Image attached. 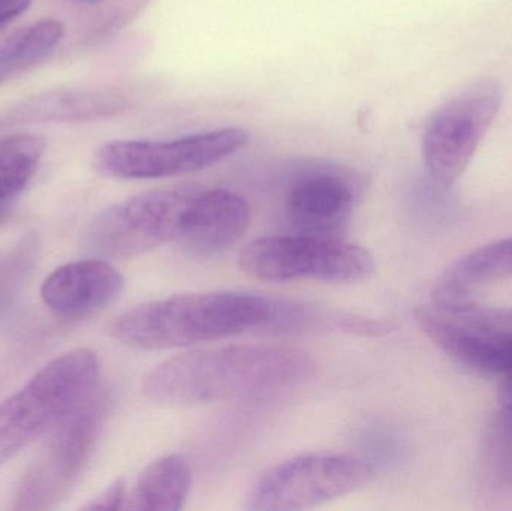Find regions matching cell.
<instances>
[{"instance_id": "9a60e30c", "label": "cell", "mask_w": 512, "mask_h": 511, "mask_svg": "<svg viewBox=\"0 0 512 511\" xmlns=\"http://www.w3.org/2000/svg\"><path fill=\"white\" fill-rule=\"evenodd\" d=\"M512 276V237L495 240L469 252L445 270L433 288V305L465 308L475 305L477 291Z\"/></svg>"}, {"instance_id": "603a6c76", "label": "cell", "mask_w": 512, "mask_h": 511, "mask_svg": "<svg viewBox=\"0 0 512 511\" xmlns=\"http://www.w3.org/2000/svg\"><path fill=\"white\" fill-rule=\"evenodd\" d=\"M84 2H89V0H84Z\"/></svg>"}, {"instance_id": "d6986e66", "label": "cell", "mask_w": 512, "mask_h": 511, "mask_svg": "<svg viewBox=\"0 0 512 511\" xmlns=\"http://www.w3.org/2000/svg\"><path fill=\"white\" fill-rule=\"evenodd\" d=\"M498 414L490 425L489 444L496 458L512 471V375L499 386Z\"/></svg>"}, {"instance_id": "e0dca14e", "label": "cell", "mask_w": 512, "mask_h": 511, "mask_svg": "<svg viewBox=\"0 0 512 511\" xmlns=\"http://www.w3.org/2000/svg\"><path fill=\"white\" fill-rule=\"evenodd\" d=\"M63 33V24L53 18L18 30L0 47V75L24 71L47 59L62 41Z\"/></svg>"}, {"instance_id": "2e32d148", "label": "cell", "mask_w": 512, "mask_h": 511, "mask_svg": "<svg viewBox=\"0 0 512 511\" xmlns=\"http://www.w3.org/2000/svg\"><path fill=\"white\" fill-rule=\"evenodd\" d=\"M192 486V473L182 456L156 459L144 468L129 497L128 509L177 511L182 509Z\"/></svg>"}, {"instance_id": "8fae6325", "label": "cell", "mask_w": 512, "mask_h": 511, "mask_svg": "<svg viewBox=\"0 0 512 511\" xmlns=\"http://www.w3.org/2000/svg\"><path fill=\"white\" fill-rule=\"evenodd\" d=\"M251 218L248 201L236 192H192L174 240L192 257H215L245 236Z\"/></svg>"}, {"instance_id": "6da1fadb", "label": "cell", "mask_w": 512, "mask_h": 511, "mask_svg": "<svg viewBox=\"0 0 512 511\" xmlns=\"http://www.w3.org/2000/svg\"><path fill=\"white\" fill-rule=\"evenodd\" d=\"M315 360L301 348L283 344H243L203 348L171 357L143 384L149 401L167 407L252 398L309 380Z\"/></svg>"}, {"instance_id": "277c9868", "label": "cell", "mask_w": 512, "mask_h": 511, "mask_svg": "<svg viewBox=\"0 0 512 511\" xmlns=\"http://www.w3.org/2000/svg\"><path fill=\"white\" fill-rule=\"evenodd\" d=\"M239 266L259 281L316 279L339 284L366 281L376 269L372 255L360 245L306 233L252 240L240 251Z\"/></svg>"}, {"instance_id": "44dd1931", "label": "cell", "mask_w": 512, "mask_h": 511, "mask_svg": "<svg viewBox=\"0 0 512 511\" xmlns=\"http://www.w3.org/2000/svg\"><path fill=\"white\" fill-rule=\"evenodd\" d=\"M32 0H0V30L29 9Z\"/></svg>"}, {"instance_id": "8992f818", "label": "cell", "mask_w": 512, "mask_h": 511, "mask_svg": "<svg viewBox=\"0 0 512 511\" xmlns=\"http://www.w3.org/2000/svg\"><path fill=\"white\" fill-rule=\"evenodd\" d=\"M248 141V131L242 128L215 129L170 141L116 140L98 150L95 165L99 173L114 179L185 176L236 155Z\"/></svg>"}, {"instance_id": "4fadbf2b", "label": "cell", "mask_w": 512, "mask_h": 511, "mask_svg": "<svg viewBox=\"0 0 512 511\" xmlns=\"http://www.w3.org/2000/svg\"><path fill=\"white\" fill-rule=\"evenodd\" d=\"M123 276L104 260H84L54 270L41 288L45 305L57 315L81 318L101 311L122 293Z\"/></svg>"}, {"instance_id": "5bb4252c", "label": "cell", "mask_w": 512, "mask_h": 511, "mask_svg": "<svg viewBox=\"0 0 512 511\" xmlns=\"http://www.w3.org/2000/svg\"><path fill=\"white\" fill-rule=\"evenodd\" d=\"M354 185L334 171H315L295 180L286 194L289 222L300 233L331 236L351 215Z\"/></svg>"}, {"instance_id": "ac0fdd59", "label": "cell", "mask_w": 512, "mask_h": 511, "mask_svg": "<svg viewBox=\"0 0 512 511\" xmlns=\"http://www.w3.org/2000/svg\"><path fill=\"white\" fill-rule=\"evenodd\" d=\"M47 149L44 138L15 134L0 140V203L26 188Z\"/></svg>"}, {"instance_id": "7402d4cb", "label": "cell", "mask_w": 512, "mask_h": 511, "mask_svg": "<svg viewBox=\"0 0 512 511\" xmlns=\"http://www.w3.org/2000/svg\"><path fill=\"white\" fill-rule=\"evenodd\" d=\"M2 83H3V77H2V75H0V84H2Z\"/></svg>"}, {"instance_id": "ffe728a7", "label": "cell", "mask_w": 512, "mask_h": 511, "mask_svg": "<svg viewBox=\"0 0 512 511\" xmlns=\"http://www.w3.org/2000/svg\"><path fill=\"white\" fill-rule=\"evenodd\" d=\"M126 485L123 480L111 483L101 495L90 501L84 510H119L125 507Z\"/></svg>"}, {"instance_id": "7a4b0ae2", "label": "cell", "mask_w": 512, "mask_h": 511, "mask_svg": "<svg viewBox=\"0 0 512 511\" xmlns=\"http://www.w3.org/2000/svg\"><path fill=\"white\" fill-rule=\"evenodd\" d=\"M279 311L276 303L255 294H180L123 312L110 324V333L116 341L138 350H173L268 326Z\"/></svg>"}, {"instance_id": "9c48e42d", "label": "cell", "mask_w": 512, "mask_h": 511, "mask_svg": "<svg viewBox=\"0 0 512 511\" xmlns=\"http://www.w3.org/2000/svg\"><path fill=\"white\" fill-rule=\"evenodd\" d=\"M415 320L427 338L466 368L512 375V308L421 306Z\"/></svg>"}, {"instance_id": "3957f363", "label": "cell", "mask_w": 512, "mask_h": 511, "mask_svg": "<svg viewBox=\"0 0 512 511\" xmlns=\"http://www.w3.org/2000/svg\"><path fill=\"white\" fill-rule=\"evenodd\" d=\"M99 360L77 348L48 362L0 404V467L45 432L56 428L96 390Z\"/></svg>"}, {"instance_id": "5b68a950", "label": "cell", "mask_w": 512, "mask_h": 511, "mask_svg": "<svg viewBox=\"0 0 512 511\" xmlns=\"http://www.w3.org/2000/svg\"><path fill=\"white\" fill-rule=\"evenodd\" d=\"M108 408V393L95 390L54 428L50 440L21 479L12 509L50 510L63 501L92 458Z\"/></svg>"}, {"instance_id": "52a82bcc", "label": "cell", "mask_w": 512, "mask_h": 511, "mask_svg": "<svg viewBox=\"0 0 512 511\" xmlns=\"http://www.w3.org/2000/svg\"><path fill=\"white\" fill-rule=\"evenodd\" d=\"M373 467L363 459L337 453L297 456L265 471L248 497V509L306 510L363 488Z\"/></svg>"}, {"instance_id": "30bf717a", "label": "cell", "mask_w": 512, "mask_h": 511, "mask_svg": "<svg viewBox=\"0 0 512 511\" xmlns=\"http://www.w3.org/2000/svg\"><path fill=\"white\" fill-rule=\"evenodd\" d=\"M192 192L152 191L135 195L102 212L87 231L90 251L125 260L146 254L176 239Z\"/></svg>"}, {"instance_id": "7c38bea8", "label": "cell", "mask_w": 512, "mask_h": 511, "mask_svg": "<svg viewBox=\"0 0 512 511\" xmlns=\"http://www.w3.org/2000/svg\"><path fill=\"white\" fill-rule=\"evenodd\" d=\"M131 107V98L117 89L45 90L15 102L0 113V128L47 122H95Z\"/></svg>"}, {"instance_id": "ba28073f", "label": "cell", "mask_w": 512, "mask_h": 511, "mask_svg": "<svg viewBox=\"0 0 512 511\" xmlns=\"http://www.w3.org/2000/svg\"><path fill=\"white\" fill-rule=\"evenodd\" d=\"M501 104L499 84L478 81L430 117L424 131L423 155L430 177L439 186L451 188L463 176Z\"/></svg>"}]
</instances>
